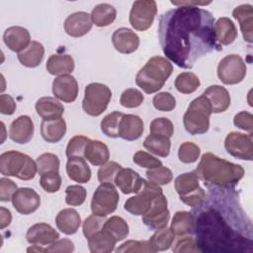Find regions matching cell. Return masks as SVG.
Returning a JSON list of instances; mask_svg holds the SVG:
<instances>
[{"instance_id":"obj_6","label":"cell","mask_w":253,"mask_h":253,"mask_svg":"<svg viewBox=\"0 0 253 253\" xmlns=\"http://www.w3.org/2000/svg\"><path fill=\"white\" fill-rule=\"evenodd\" d=\"M211 113V104L204 95L194 99L183 117L185 129L192 135L206 133L210 128Z\"/></svg>"},{"instance_id":"obj_27","label":"cell","mask_w":253,"mask_h":253,"mask_svg":"<svg viewBox=\"0 0 253 253\" xmlns=\"http://www.w3.org/2000/svg\"><path fill=\"white\" fill-rule=\"evenodd\" d=\"M37 114L45 121L61 118L64 113L63 105L55 98L42 97L36 103Z\"/></svg>"},{"instance_id":"obj_52","label":"cell","mask_w":253,"mask_h":253,"mask_svg":"<svg viewBox=\"0 0 253 253\" xmlns=\"http://www.w3.org/2000/svg\"><path fill=\"white\" fill-rule=\"evenodd\" d=\"M41 187L47 193H55L60 189L61 177L58 172H46L41 175Z\"/></svg>"},{"instance_id":"obj_47","label":"cell","mask_w":253,"mask_h":253,"mask_svg":"<svg viewBox=\"0 0 253 253\" xmlns=\"http://www.w3.org/2000/svg\"><path fill=\"white\" fill-rule=\"evenodd\" d=\"M90 141V138L84 135H75L69 139L68 144L66 146V156L73 157V156H81L84 157V151L86 148L87 143Z\"/></svg>"},{"instance_id":"obj_26","label":"cell","mask_w":253,"mask_h":253,"mask_svg":"<svg viewBox=\"0 0 253 253\" xmlns=\"http://www.w3.org/2000/svg\"><path fill=\"white\" fill-rule=\"evenodd\" d=\"M55 223L57 228L66 235H71L77 232L81 225V217L78 211L74 209L68 208L60 211L56 217Z\"/></svg>"},{"instance_id":"obj_21","label":"cell","mask_w":253,"mask_h":253,"mask_svg":"<svg viewBox=\"0 0 253 253\" xmlns=\"http://www.w3.org/2000/svg\"><path fill=\"white\" fill-rule=\"evenodd\" d=\"M143 129V122L138 116L124 114L120 122L119 136L127 141L136 140L142 135Z\"/></svg>"},{"instance_id":"obj_39","label":"cell","mask_w":253,"mask_h":253,"mask_svg":"<svg viewBox=\"0 0 253 253\" xmlns=\"http://www.w3.org/2000/svg\"><path fill=\"white\" fill-rule=\"evenodd\" d=\"M103 228L107 230L110 234H112L117 242L124 240L129 232L128 224L126 223V221L123 217L118 215H114L108 218Z\"/></svg>"},{"instance_id":"obj_57","label":"cell","mask_w":253,"mask_h":253,"mask_svg":"<svg viewBox=\"0 0 253 253\" xmlns=\"http://www.w3.org/2000/svg\"><path fill=\"white\" fill-rule=\"evenodd\" d=\"M18 190L17 184L8 178L0 179V201L9 202L12 201V197Z\"/></svg>"},{"instance_id":"obj_30","label":"cell","mask_w":253,"mask_h":253,"mask_svg":"<svg viewBox=\"0 0 253 253\" xmlns=\"http://www.w3.org/2000/svg\"><path fill=\"white\" fill-rule=\"evenodd\" d=\"M45 68L51 75H67L74 69V60L69 54H51L46 61Z\"/></svg>"},{"instance_id":"obj_59","label":"cell","mask_w":253,"mask_h":253,"mask_svg":"<svg viewBox=\"0 0 253 253\" xmlns=\"http://www.w3.org/2000/svg\"><path fill=\"white\" fill-rule=\"evenodd\" d=\"M205 198H206V192L203 188L200 187L196 191L190 193L189 195L181 197L180 200L187 206L195 208V207L200 206L204 202Z\"/></svg>"},{"instance_id":"obj_61","label":"cell","mask_w":253,"mask_h":253,"mask_svg":"<svg viewBox=\"0 0 253 253\" xmlns=\"http://www.w3.org/2000/svg\"><path fill=\"white\" fill-rule=\"evenodd\" d=\"M12 221V214L9 210L4 207L0 208V228L4 229L8 225H10Z\"/></svg>"},{"instance_id":"obj_4","label":"cell","mask_w":253,"mask_h":253,"mask_svg":"<svg viewBox=\"0 0 253 253\" xmlns=\"http://www.w3.org/2000/svg\"><path fill=\"white\" fill-rule=\"evenodd\" d=\"M173 66L165 57L156 55L147 60L145 65L137 72L136 85L146 94L159 91L170 77Z\"/></svg>"},{"instance_id":"obj_22","label":"cell","mask_w":253,"mask_h":253,"mask_svg":"<svg viewBox=\"0 0 253 253\" xmlns=\"http://www.w3.org/2000/svg\"><path fill=\"white\" fill-rule=\"evenodd\" d=\"M203 95L209 100L211 112L214 114L222 113L230 106V95L228 91L220 85H211L208 87Z\"/></svg>"},{"instance_id":"obj_62","label":"cell","mask_w":253,"mask_h":253,"mask_svg":"<svg viewBox=\"0 0 253 253\" xmlns=\"http://www.w3.org/2000/svg\"><path fill=\"white\" fill-rule=\"evenodd\" d=\"M211 1H171V4L175 6H191V7H199V6H206L211 4Z\"/></svg>"},{"instance_id":"obj_3","label":"cell","mask_w":253,"mask_h":253,"mask_svg":"<svg viewBox=\"0 0 253 253\" xmlns=\"http://www.w3.org/2000/svg\"><path fill=\"white\" fill-rule=\"evenodd\" d=\"M194 172L208 188L232 189L244 176L241 165L219 158L211 152L202 155Z\"/></svg>"},{"instance_id":"obj_48","label":"cell","mask_w":253,"mask_h":253,"mask_svg":"<svg viewBox=\"0 0 253 253\" xmlns=\"http://www.w3.org/2000/svg\"><path fill=\"white\" fill-rule=\"evenodd\" d=\"M65 203L72 207L81 206L86 200V190L80 185L68 186L65 190Z\"/></svg>"},{"instance_id":"obj_28","label":"cell","mask_w":253,"mask_h":253,"mask_svg":"<svg viewBox=\"0 0 253 253\" xmlns=\"http://www.w3.org/2000/svg\"><path fill=\"white\" fill-rule=\"evenodd\" d=\"M66 132V123L64 119L59 118L55 120H42L41 124V134L42 138L49 143H56L60 141Z\"/></svg>"},{"instance_id":"obj_11","label":"cell","mask_w":253,"mask_h":253,"mask_svg":"<svg viewBox=\"0 0 253 253\" xmlns=\"http://www.w3.org/2000/svg\"><path fill=\"white\" fill-rule=\"evenodd\" d=\"M156 14L157 5L155 1H134L129 12V24L136 31H146L151 27Z\"/></svg>"},{"instance_id":"obj_25","label":"cell","mask_w":253,"mask_h":253,"mask_svg":"<svg viewBox=\"0 0 253 253\" xmlns=\"http://www.w3.org/2000/svg\"><path fill=\"white\" fill-rule=\"evenodd\" d=\"M142 178L137 172L130 168H121L116 175L115 184L122 191V193L127 195L136 193L141 185Z\"/></svg>"},{"instance_id":"obj_44","label":"cell","mask_w":253,"mask_h":253,"mask_svg":"<svg viewBox=\"0 0 253 253\" xmlns=\"http://www.w3.org/2000/svg\"><path fill=\"white\" fill-rule=\"evenodd\" d=\"M145 174H146V178L148 181H150L156 185H159V186L167 185L173 179L172 171L165 166H159L157 168L147 169Z\"/></svg>"},{"instance_id":"obj_1","label":"cell","mask_w":253,"mask_h":253,"mask_svg":"<svg viewBox=\"0 0 253 253\" xmlns=\"http://www.w3.org/2000/svg\"><path fill=\"white\" fill-rule=\"evenodd\" d=\"M204 202L191 211L194 234L201 252L251 253L253 227L234 188H209Z\"/></svg>"},{"instance_id":"obj_10","label":"cell","mask_w":253,"mask_h":253,"mask_svg":"<svg viewBox=\"0 0 253 253\" xmlns=\"http://www.w3.org/2000/svg\"><path fill=\"white\" fill-rule=\"evenodd\" d=\"M246 71V64L238 54L224 56L217 66V76L226 85H235L243 81Z\"/></svg>"},{"instance_id":"obj_58","label":"cell","mask_w":253,"mask_h":253,"mask_svg":"<svg viewBox=\"0 0 253 253\" xmlns=\"http://www.w3.org/2000/svg\"><path fill=\"white\" fill-rule=\"evenodd\" d=\"M74 251V244L70 239H57L45 248V252L53 253H71Z\"/></svg>"},{"instance_id":"obj_23","label":"cell","mask_w":253,"mask_h":253,"mask_svg":"<svg viewBox=\"0 0 253 253\" xmlns=\"http://www.w3.org/2000/svg\"><path fill=\"white\" fill-rule=\"evenodd\" d=\"M232 16L239 23L240 30L245 42H253V7L250 4H242L234 8Z\"/></svg>"},{"instance_id":"obj_31","label":"cell","mask_w":253,"mask_h":253,"mask_svg":"<svg viewBox=\"0 0 253 253\" xmlns=\"http://www.w3.org/2000/svg\"><path fill=\"white\" fill-rule=\"evenodd\" d=\"M84 158L94 166H102L109 161L110 151L104 142L90 139L84 151Z\"/></svg>"},{"instance_id":"obj_24","label":"cell","mask_w":253,"mask_h":253,"mask_svg":"<svg viewBox=\"0 0 253 253\" xmlns=\"http://www.w3.org/2000/svg\"><path fill=\"white\" fill-rule=\"evenodd\" d=\"M66 173L69 179L79 184L88 183L91 179V169L84 157H69L66 163Z\"/></svg>"},{"instance_id":"obj_35","label":"cell","mask_w":253,"mask_h":253,"mask_svg":"<svg viewBox=\"0 0 253 253\" xmlns=\"http://www.w3.org/2000/svg\"><path fill=\"white\" fill-rule=\"evenodd\" d=\"M143 146L151 153L161 156L167 157L170 153L171 141L170 137L160 134L150 133L147 135L143 141Z\"/></svg>"},{"instance_id":"obj_37","label":"cell","mask_w":253,"mask_h":253,"mask_svg":"<svg viewBox=\"0 0 253 253\" xmlns=\"http://www.w3.org/2000/svg\"><path fill=\"white\" fill-rule=\"evenodd\" d=\"M175 237L176 236L174 232L171 230V228L164 226L162 228L156 229L153 235H151V237L149 238L148 242L153 252L165 251L172 246Z\"/></svg>"},{"instance_id":"obj_29","label":"cell","mask_w":253,"mask_h":253,"mask_svg":"<svg viewBox=\"0 0 253 253\" xmlns=\"http://www.w3.org/2000/svg\"><path fill=\"white\" fill-rule=\"evenodd\" d=\"M215 40L220 45L231 44L236 37L237 31L234 23L227 17H221L214 23Z\"/></svg>"},{"instance_id":"obj_53","label":"cell","mask_w":253,"mask_h":253,"mask_svg":"<svg viewBox=\"0 0 253 253\" xmlns=\"http://www.w3.org/2000/svg\"><path fill=\"white\" fill-rule=\"evenodd\" d=\"M172 251L174 253H196L201 252L195 237L191 235L181 236L179 240L172 247Z\"/></svg>"},{"instance_id":"obj_7","label":"cell","mask_w":253,"mask_h":253,"mask_svg":"<svg viewBox=\"0 0 253 253\" xmlns=\"http://www.w3.org/2000/svg\"><path fill=\"white\" fill-rule=\"evenodd\" d=\"M111 98L112 92L107 85L98 82L90 83L84 90L83 111L89 116L98 117L106 111Z\"/></svg>"},{"instance_id":"obj_9","label":"cell","mask_w":253,"mask_h":253,"mask_svg":"<svg viewBox=\"0 0 253 253\" xmlns=\"http://www.w3.org/2000/svg\"><path fill=\"white\" fill-rule=\"evenodd\" d=\"M119 200L120 196L114 184L101 183L93 194L91 211L94 214L107 216L117 210Z\"/></svg>"},{"instance_id":"obj_15","label":"cell","mask_w":253,"mask_h":253,"mask_svg":"<svg viewBox=\"0 0 253 253\" xmlns=\"http://www.w3.org/2000/svg\"><path fill=\"white\" fill-rule=\"evenodd\" d=\"M52 93L64 103H72L78 95V83L72 75L57 76L52 82Z\"/></svg>"},{"instance_id":"obj_18","label":"cell","mask_w":253,"mask_h":253,"mask_svg":"<svg viewBox=\"0 0 253 253\" xmlns=\"http://www.w3.org/2000/svg\"><path fill=\"white\" fill-rule=\"evenodd\" d=\"M112 42L116 50L128 54L134 52L139 46V37L130 29L119 28L113 33Z\"/></svg>"},{"instance_id":"obj_14","label":"cell","mask_w":253,"mask_h":253,"mask_svg":"<svg viewBox=\"0 0 253 253\" xmlns=\"http://www.w3.org/2000/svg\"><path fill=\"white\" fill-rule=\"evenodd\" d=\"M12 204L19 213L28 215L40 208L41 198L34 189L20 188L13 195Z\"/></svg>"},{"instance_id":"obj_32","label":"cell","mask_w":253,"mask_h":253,"mask_svg":"<svg viewBox=\"0 0 253 253\" xmlns=\"http://www.w3.org/2000/svg\"><path fill=\"white\" fill-rule=\"evenodd\" d=\"M88 240V247L92 253H110L114 251L117 240L107 230L102 228Z\"/></svg>"},{"instance_id":"obj_13","label":"cell","mask_w":253,"mask_h":253,"mask_svg":"<svg viewBox=\"0 0 253 253\" xmlns=\"http://www.w3.org/2000/svg\"><path fill=\"white\" fill-rule=\"evenodd\" d=\"M170 218V211L167 208V199L162 194L156 197L149 210L142 215L143 223L151 230L167 226Z\"/></svg>"},{"instance_id":"obj_60","label":"cell","mask_w":253,"mask_h":253,"mask_svg":"<svg viewBox=\"0 0 253 253\" xmlns=\"http://www.w3.org/2000/svg\"><path fill=\"white\" fill-rule=\"evenodd\" d=\"M16 102L8 94L0 95V112L3 115H12L16 111Z\"/></svg>"},{"instance_id":"obj_33","label":"cell","mask_w":253,"mask_h":253,"mask_svg":"<svg viewBox=\"0 0 253 253\" xmlns=\"http://www.w3.org/2000/svg\"><path fill=\"white\" fill-rule=\"evenodd\" d=\"M43 45L39 42L32 41L31 43L23 51L18 53V59L22 65L34 68L41 64L43 59Z\"/></svg>"},{"instance_id":"obj_38","label":"cell","mask_w":253,"mask_h":253,"mask_svg":"<svg viewBox=\"0 0 253 253\" xmlns=\"http://www.w3.org/2000/svg\"><path fill=\"white\" fill-rule=\"evenodd\" d=\"M175 190L177 194L181 197L187 196L190 193L196 191L198 188H200L199 185V178L196 175V173L193 172H186L181 175H179L175 179Z\"/></svg>"},{"instance_id":"obj_51","label":"cell","mask_w":253,"mask_h":253,"mask_svg":"<svg viewBox=\"0 0 253 253\" xmlns=\"http://www.w3.org/2000/svg\"><path fill=\"white\" fill-rule=\"evenodd\" d=\"M149 129L150 133L171 137L174 132V126L173 123L167 118H157L151 122Z\"/></svg>"},{"instance_id":"obj_16","label":"cell","mask_w":253,"mask_h":253,"mask_svg":"<svg viewBox=\"0 0 253 253\" xmlns=\"http://www.w3.org/2000/svg\"><path fill=\"white\" fill-rule=\"evenodd\" d=\"M59 238V233L49 224L40 222L32 225L27 233L26 239L33 245H49Z\"/></svg>"},{"instance_id":"obj_46","label":"cell","mask_w":253,"mask_h":253,"mask_svg":"<svg viewBox=\"0 0 253 253\" xmlns=\"http://www.w3.org/2000/svg\"><path fill=\"white\" fill-rule=\"evenodd\" d=\"M144 100L142 93L135 88L126 89L120 98V103L123 107L132 109L139 107Z\"/></svg>"},{"instance_id":"obj_55","label":"cell","mask_w":253,"mask_h":253,"mask_svg":"<svg viewBox=\"0 0 253 253\" xmlns=\"http://www.w3.org/2000/svg\"><path fill=\"white\" fill-rule=\"evenodd\" d=\"M116 252H151L153 250L150 247L148 241H137V240H127L124 242L120 247L116 249Z\"/></svg>"},{"instance_id":"obj_5","label":"cell","mask_w":253,"mask_h":253,"mask_svg":"<svg viewBox=\"0 0 253 253\" xmlns=\"http://www.w3.org/2000/svg\"><path fill=\"white\" fill-rule=\"evenodd\" d=\"M0 172L4 176L29 181L35 178L38 167L36 161L29 155L16 150H9L0 155Z\"/></svg>"},{"instance_id":"obj_20","label":"cell","mask_w":253,"mask_h":253,"mask_svg":"<svg viewBox=\"0 0 253 253\" xmlns=\"http://www.w3.org/2000/svg\"><path fill=\"white\" fill-rule=\"evenodd\" d=\"M3 41L9 49L19 53L31 43V35L27 29L13 26L5 30Z\"/></svg>"},{"instance_id":"obj_2","label":"cell","mask_w":253,"mask_h":253,"mask_svg":"<svg viewBox=\"0 0 253 253\" xmlns=\"http://www.w3.org/2000/svg\"><path fill=\"white\" fill-rule=\"evenodd\" d=\"M214 17L200 7L177 6L159 17L158 39L164 55L184 69L201 57L221 50L214 34Z\"/></svg>"},{"instance_id":"obj_8","label":"cell","mask_w":253,"mask_h":253,"mask_svg":"<svg viewBox=\"0 0 253 253\" xmlns=\"http://www.w3.org/2000/svg\"><path fill=\"white\" fill-rule=\"evenodd\" d=\"M162 194L163 191L159 185L143 179L135 196L128 198L125 202L124 209L133 215L142 216L149 210L152 201Z\"/></svg>"},{"instance_id":"obj_64","label":"cell","mask_w":253,"mask_h":253,"mask_svg":"<svg viewBox=\"0 0 253 253\" xmlns=\"http://www.w3.org/2000/svg\"><path fill=\"white\" fill-rule=\"evenodd\" d=\"M1 126H2V130H3V138H2V142L1 143H3L4 139H5V125H4V123H1Z\"/></svg>"},{"instance_id":"obj_17","label":"cell","mask_w":253,"mask_h":253,"mask_svg":"<svg viewBox=\"0 0 253 253\" xmlns=\"http://www.w3.org/2000/svg\"><path fill=\"white\" fill-rule=\"evenodd\" d=\"M91 16L83 11L70 14L64 21V31L73 38L83 37L92 29Z\"/></svg>"},{"instance_id":"obj_45","label":"cell","mask_w":253,"mask_h":253,"mask_svg":"<svg viewBox=\"0 0 253 253\" xmlns=\"http://www.w3.org/2000/svg\"><path fill=\"white\" fill-rule=\"evenodd\" d=\"M106 220H107L106 216L97 215L94 213L89 215L88 217H86L85 220L83 221V225H82V230H83V234H84L85 238L88 239L93 234L100 231L103 228Z\"/></svg>"},{"instance_id":"obj_49","label":"cell","mask_w":253,"mask_h":253,"mask_svg":"<svg viewBox=\"0 0 253 253\" xmlns=\"http://www.w3.org/2000/svg\"><path fill=\"white\" fill-rule=\"evenodd\" d=\"M122 166L115 161H108L98 170V180L100 183L115 184V178Z\"/></svg>"},{"instance_id":"obj_54","label":"cell","mask_w":253,"mask_h":253,"mask_svg":"<svg viewBox=\"0 0 253 253\" xmlns=\"http://www.w3.org/2000/svg\"><path fill=\"white\" fill-rule=\"evenodd\" d=\"M132 160L136 165L143 168H147V169H153V168L162 166L161 160L142 150L136 151L133 155Z\"/></svg>"},{"instance_id":"obj_50","label":"cell","mask_w":253,"mask_h":253,"mask_svg":"<svg viewBox=\"0 0 253 253\" xmlns=\"http://www.w3.org/2000/svg\"><path fill=\"white\" fill-rule=\"evenodd\" d=\"M153 106L156 110L162 112H171L176 107V100L169 92H160L153 97Z\"/></svg>"},{"instance_id":"obj_12","label":"cell","mask_w":253,"mask_h":253,"mask_svg":"<svg viewBox=\"0 0 253 253\" xmlns=\"http://www.w3.org/2000/svg\"><path fill=\"white\" fill-rule=\"evenodd\" d=\"M253 134L238 131L229 132L224 140V147L231 156L251 161L253 159Z\"/></svg>"},{"instance_id":"obj_19","label":"cell","mask_w":253,"mask_h":253,"mask_svg":"<svg viewBox=\"0 0 253 253\" xmlns=\"http://www.w3.org/2000/svg\"><path fill=\"white\" fill-rule=\"evenodd\" d=\"M34 123L29 116H20L12 122L9 128V137L19 144L28 143L34 135Z\"/></svg>"},{"instance_id":"obj_56","label":"cell","mask_w":253,"mask_h":253,"mask_svg":"<svg viewBox=\"0 0 253 253\" xmlns=\"http://www.w3.org/2000/svg\"><path fill=\"white\" fill-rule=\"evenodd\" d=\"M233 124L235 126L253 134V116L251 113L242 111L236 114L233 119Z\"/></svg>"},{"instance_id":"obj_34","label":"cell","mask_w":253,"mask_h":253,"mask_svg":"<svg viewBox=\"0 0 253 253\" xmlns=\"http://www.w3.org/2000/svg\"><path fill=\"white\" fill-rule=\"evenodd\" d=\"M194 216L192 212L186 211H179L175 212L171 221V230L175 236H185L194 234Z\"/></svg>"},{"instance_id":"obj_40","label":"cell","mask_w":253,"mask_h":253,"mask_svg":"<svg viewBox=\"0 0 253 253\" xmlns=\"http://www.w3.org/2000/svg\"><path fill=\"white\" fill-rule=\"evenodd\" d=\"M201 85L199 77L193 72H182L175 80L176 89L182 94H191Z\"/></svg>"},{"instance_id":"obj_43","label":"cell","mask_w":253,"mask_h":253,"mask_svg":"<svg viewBox=\"0 0 253 253\" xmlns=\"http://www.w3.org/2000/svg\"><path fill=\"white\" fill-rule=\"evenodd\" d=\"M200 154H201L200 147L194 142H190V141L183 142L178 149L179 160L186 164L196 162L199 159Z\"/></svg>"},{"instance_id":"obj_42","label":"cell","mask_w":253,"mask_h":253,"mask_svg":"<svg viewBox=\"0 0 253 253\" xmlns=\"http://www.w3.org/2000/svg\"><path fill=\"white\" fill-rule=\"evenodd\" d=\"M37 167L39 174H44L46 172H58L59 170V159L58 157L53 153H42L40 155L37 160Z\"/></svg>"},{"instance_id":"obj_63","label":"cell","mask_w":253,"mask_h":253,"mask_svg":"<svg viewBox=\"0 0 253 253\" xmlns=\"http://www.w3.org/2000/svg\"><path fill=\"white\" fill-rule=\"evenodd\" d=\"M28 252H45V248H42L41 245H33L27 249Z\"/></svg>"},{"instance_id":"obj_36","label":"cell","mask_w":253,"mask_h":253,"mask_svg":"<svg viewBox=\"0 0 253 253\" xmlns=\"http://www.w3.org/2000/svg\"><path fill=\"white\" fill-rule=\"evenodd\" d=\"M90 16L92 23L95 24V26L107 27L115 21L117 17V10L111 4L101 3L93 8Z\"/></svg>"},{"instance_id":"obj_41","label":"cell","mask_w":253,"mask_h":253,"mask_svg":"<svg viewBox=\"0 0 253 253\" xmlns=\"http://www.w3.org/2000/svg\"><path fill=\"white\" fill-rule=\"evenodd\" d=\"M123 113L121 112H113L101 121V130L108 137L116 138L119 136V127L120 122L123 117Z\"/></svg>"}]
</instances>
